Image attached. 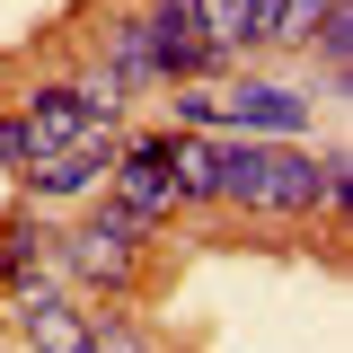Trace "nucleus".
<instances>
[{"mask_svg":"<svg viewBox=\"0 0 353 353\" xmlns=\"http://www.w3.org/2000/svg\"><path fill=\"white\" fill-rule=\"evenodd\" d=\"M27 336H36V353H97V345H88V318L71 301H53V292L27 301Z\"/></svg>","mask_w":353,"mask_h":353,"instance_id":"7","label":"nucleus"},{"mask_svg":"<svg viewBox=\"0 0 353 353\" xmlns=\"http://www.w3.org/2000/svg\"><path fill=\"white\" fill-rule=\"evenodd\" d=\"M106 176H115V212H124L132 230H150V221H168L176 203H185V185L168 176L159 141H132V150H115V159H106Z\"/></svg>","mask_w":353,"mask_h":353,"instance_id":"2","label":"nucleus"},{"mask_svg":"<svg viewBox=\"0 0 353 353\" xmlns=\"http://www.w3.org/2000/svg\"><path fill=\"white\" fill-rule=\"evenodd\" d=\"M132 239H141V230H132V221L115 212V203H106V212H97V221L80 230V239L62 248V274H80V283H124V256H132Z\"/></svg>","mask_w":353,"mask_h":353,"instance_id":"4","label":"nucleus"},{"mask_svg":"<svg viewBox=\"0 0 353 353\" xmlns=\"http://www.w3.org/2000/svg\"><path fill=\"white\" fill-rule=\"evenodd\" d=\"M185 124H239V132H292L309 124V97L301 88H265V80H239V88H185L176 97Z\"/></svg>","mask_w":353,"mask_h":353,"instance_id":"1","label":"nucleus"},{"mask_svg":"<svg viewBox=\"0 0 353 353\" xmlns=\"http://www.w3.org/2000/svg\"><path fill=\"white\" fill-rule=\"evenodd\" d=\"M159 9H168V18L203 44L212 62H230V53L256 44V9H248V0H159Z\"/></svg>","mask_w":353,"mask_h":353,"instance_id":"3","label":"nucleus"},{"mask_svg":"<svg viewBox=\"0 0 353 353\" xmlns=\"http://www.w3.org/2000/svg\"><path fill=\"white\" fill-rule=\"evenodd\" d=\"M106 159H115V132H97V141H71V150H44V159H27V185H36V194H88V185L106 176Z\"/></svg>","mask_w":353,"mask_h":353,"instance_id":"5","label":"nucleus"},{"mask_svg":"<svg viewBox=\"0 0 353 353\" xmlns=\"http://www.w3.org/2000/svg\"><path fill=\"white\" fill-rule=\"evenodd\" d=\"M248 9H256V44H309L336 0H248Z\"/></svg>","mask_w":353,"mask_h":353,"instance_id":"6","label":"nucleus"}]
</instances>
